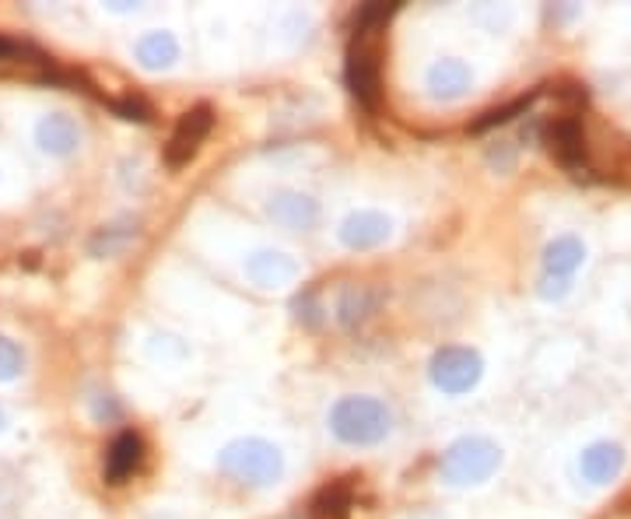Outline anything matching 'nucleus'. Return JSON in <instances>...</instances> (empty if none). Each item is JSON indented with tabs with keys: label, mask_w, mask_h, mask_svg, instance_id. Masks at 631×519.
<instances>
[{
	"label": "nucleus",
	"mask_w": 631,
	"mask_h": 519,
	"mask_svg": "<svg viewBox=\"0 0 631 519\" xmlns=\"http://www.w3.org/2000/svg\"><path fill=\"white\" fill-rule=\"evenodd\" d=\"M218 467L232 481L249 488H270L284 477V456L274 442L267 439H232L225 450L218 453Z\"/></svg>",
	"instance_id": "obj_1"
},
{
	"label": "nucleus",
	"mask_w": 631,
	"mask_h": 519,
	"mask_svg": "<svg viewBox=\"0 0 631 519\" xmlns=\"http://www.w3.org/2000/svg\"><path fill=\"white\" fill-rule=\"evenodd\" d=\"M502 467V445L488 436H463L439 460V477L449 488H474Z\"/></svg>",
	"instance_id": "obj_2"
},
{
	"label": "nucleus",
	"mask_w": 631,
	"mask_h": 519,
	"mask_svg": "<svg viewBox=\"0 0 631 519\" xmlns=\"http://www.w3.org/2000/svg\"><path fill=\"white\" fill-rule=\"evenodd\" d=\"M330 432L345 445H379L393 432V410L379 397H340L330 407Z\"/></svg>",
	"instance_id": "obj_3"
},
{
	"label": "nucleus",
	"mask_w": 631,
	"mask_h": 519,
	"mask_svg": "<svg viewBox=\"0 0 631 519\" xmlns=\"http://www.w3.org/2000/svg\"><path fill=\"white\" fill-rule=\"evenodd\" d=\"M428 375L442 393H449V397H460V393H471L481 383L484 358L474 348H460V345L442 348V351L431 354Z\"/></svg>",
	"instance_id": "obj_4"
},
{
	"label": "nucleus",
	"mask_w": 631,
	"mask_h": 519,
	"mask_svg": "<svg viewBox=\"0 0 631 519\" xmlns=\"http://www.w3.org/2000/svg\"><path fill=\"white\" fill-rule=\"evenodd\" d=\"M348 84L365 110H379L383 81H379V49L369 43V32H358V40L348 49Z\"/></svg>",
	"instance_id": "obj_5"
},
{
	"label": "nucleus",
	"mask_w": 631,
	"mask_h": 519,
	"mask_svg": "<svg viewBox=\"0 0 631 519\" xmlns=\"http://www.w3.org/2000/svg\"><path fill=\"white\" fill-rule=\"evenodd\" d=\"M600 137L586 134V169L604 172L607 179H615L621 187H631V140L618 131L600 127Z\"/></svg>",
	"instance_id": "obj_6"
},
{
	"label": "nucleus",
	"mask_w": 631,
	"mask_h": 519,
	"mask_svg": "<svg viewBox=\"0 0 631 519\" xmlns=\"http://www.w3.org/2000/svg\"><path fill=\"white\" fill-rule=\"evenodd\" d=\"M214 127V110L211 105H193V110H187L183 116H179L176 131L169 137V148H166V162L169 166H187L190 158L201 151L204 137L211 134Z\"/></svg>",
	"instance_id": "obj_7"
},
{
	"label": "nucleus",
	"mask_w": 631,
	"mask_h": 519,
	"mask_svg": "<svg viewBox=\"0 0 631 519\" xmlns=\"http://www.w3.org/2000/svg\"><path fill=\"white\" fill-rule=\"evenodd\" d=\"M302 274V267L292 253L284 249H257V253L246 257V278L267 292H281L288 284H295Z\"/></svg>",
	"instance_id": "obj_8"
},
{
	"label": "nucleus",
	"mask_w": 631,
	"mask_h": 519,
	"mask_svg": "<svg viewBox=\"0 0 631 519\" xmlns=\"http://www.w3.org/2000/svg\"><path fill=\"white\" fill-rule=\"evenodd\" d=\"M548 148L551 155L562 162L565 169H572L575 176L589 172L586 169V127L579 123V116H557L548 127Z\"/></svg>",
	"instance_id": "obj_9"
},
{
	"label": "nucleus",
	"mask_w": 631,
	"mask_h": 519,
	"mask_svg": "<svg viewBox=\"0 0 631 519\" xmlns=\"http://www.w3.org/2000/svg\"><path fill=\"white\" fill-rule=\"evenodd\" d=\"M267 214H270V222L288 232H309L319 222V204L302 190H278V193H270Z\"/></svg>",
	"instance_id": "obj_10"
},
{
	"label": "nucleus",
	"mask_w": 631,
	"mask_h": 519,
	"mask_svg": "<svg viewBox=\"0 0 631 519\" xmlns=\"http://www.w3.org/2000/svg\"><path fill=\"white\" fill-rule=\"evenodd\" d=\"M393 236V218L383 211H354L340 222V242L348 249H375Z\"/></svg>",
	"instance_id": "obj_11"
},
{
	"label": "nucleus",
	"mask_w": 631,
	"mask_h": 519,
	"mask_svg": "<svg viewBox=\"0 0 631 519\" xmlns=\"http://www.w3.org/2000/svg\"><path fill=\"white\" fill-rule=\"evenodd\" d=\"M35 145H40L43 155L53 158H70L81 148V127L75 116L67 113H46L40 123H35Z\"/></svg>",
	"instance_id": "obj_12"
},
{
	"label": "nucleus",
	"mask_w": 631,
	"mask_h": 519,
	"mask_svg": "<svg viewBox=\"0 0 631 519\" xmlns=\"http://www.w3.org/2000/svg\"><path fill=\"white\" fill-rule=\"evenodd\" d=\"M579 471L589 485H610L624 471V450L618 442H593L579 456Z\"/></svg>",
	"instance_id": "obj_13"
},
{
	"label": "nucleus",
	"mask_w": 631,
	"mask_h": 519,
	"mask_svg": "<svg viewBox=\"0 0 631 519\" xmlns=\"http://www.w3.org/2000/svg\"><path fill=\"white\" fill-rule=\"evenodd\" d=\"M144 463V442L137 432H120L110 450H105V481L110 485H123L126 477L137 474Z\"/></svg>",
	"instance_id": "obj_14"
},
{
	"label": "nucleus",
	"mask_w": 631,
	"mask_h": 519,
	"mask_svg": "<svg viewBox=\"0 0 631 519\" xmlns=\"http://www.w3.org/2000/svg\"><path fill=\"white\" fill-rule=\"evenodd\" d=\"M471 84H474V75L463 60H439L428 70V95L439 102H453V99L466 95Z\"/></svg>",
	"instance_id": "obj_15"
},
{
	"label": "nucleus",
	"mask_w": 631,
	"mask_h": 519,
	"mask_svg": "<svg viewBox=\"0 0 631 519\" xmlns=\"http://www.w3.org/2000/svg\"><path fill=\"white\" fill-rule=\"evenodd\" d=\"M179 60V43L172 32H148L137 40V64L144 70H169Z\"/></svg>",
	"instance_id": "obj_16"
},
{
	"label": "nucleus",
	"mask_w": 631,
	"mask_h": 519,
	"mask_svg": "<svg viewBox=\"0 0 631 519\" xmlns=\"http://www.w3.org/2000/svg\"><path fill=\"white\" fill-rule=\"evenodd\" d=\"M586 260V246L575 236H557L544 249V271L554 278H568L572 271H579Z\"/></svg>",
	"instance_id": "obj_17"
},
{
	"label": "nucleus",
	"mask_w": 631,
	"mask_h": 519,
	"mask_svg": "<svg viewBox=\"0 0 631 519\" xmlns=\"http://www.w3.org/2000/svg\"><path fill=\"white\" fill-rule=\"evenodd\" d=\"M372 306H375V295L369 289H348L337 302V316H340V324H345V327H354L372 313Z\"/></svg>",
	"instance_id": "obj_18"
},
{
	"label": "nucleus",
	"mask_w": 631,
	"mask_h": 519,
	"mask_svg": "<svg viewBox=\"0 0 631 519\" xmlns=\"http://www.w3.org/2000/svg\"><path fill=\"white\" fill-rule=\"evenodd\" d=\"M351 516V492L345 485L327 488L313 506V519H348Z\"/></svg>",
	"instance_id": "obj_19"
},
{
	"label": "nucleus",
	"mask_w": 631,
	"mask_h": 519,
	"mask_svg": "<svg viewBox=\"0 0 631 519\" xmlns=\"http://www.w3.org/2000/svg\"><path fill=\"white\" fill-rule=\"evenodd\" d=\"M25 372V351L8 334H0V383H11Z\"/></svg>",
	"instance_id": "obj_20"
},
{
	"label": "nucleus",
	"mask_w": 631,
	"mask_h": 519,
	"mask_svg": "<svg viewBox=\"0 0 631 519\" xmlns=\"http://www.w3.org/2000/svg\"><path fill=\"white\" fill-rule=\"evenodd\" d=\"M530 105H533V95H522V99H516L512 105H502V110L484 113V116L474 123V134H481V131H492V127H498V123H509L516 113H527Z\"/></svg>",
	"instance_id": "obj_21"
},
{
	"label": "nucleus",
	"mask_w": 631,
	"mask_h": 519,
	"mask_svg": "<svg viewBox=\"0 0 631 519\" xmlns=\"http://www.w3.org/2000/svg\"><path fill=\"white\" fill-rule=\"evenodd\" d=\"M126 239H131V232H120V228H102L99 236L92 239V253H95V257H113Z\"/></svg>",
	"instance_id": "obj_22"
},
{
	"label": "nucleus",
	"mask_w": 631,
	"mask_h": 519,
	"mask_svg": "<svg viewBox=\"0 0 631 519\" xmlns=\"http://www.w3.org/2000/svg\"><path fill=\"white\" fill-rule=\"evenodd\" d=\"M113 105H116V113L123 120H148L151 116V110L140 99H123V102H113Z\"/></svg>",
	"instance_id": "obj_23"
},
{
	"label": "nucleus",
	"mask_w": 631,
	"mask_h": 519,
	"mask_svg": "<svg viewBox=\"0 0 631 519\" xmlns=\"http://www.w3.org/2000/svg\"><path fill=\"white\" fill-rule=\"evenodd\" d=\"M568 278H554V274H544V281H540V295L544 298H565L568 295Z\"/></svg>",
	"instance_id": "obj_24"
},
{
	"label": "nucleus",
	"mask_w": 631,
	"mask_h": 519,
	"mask_svg": "<svg viewBox=\"0 0 631 519\" xmlns=\"http://www.w3.org/2000/svg\"><path fill=\"white\" fill-rule=\"evenodd\" d=\"M8 53H14V43H11V40H4V35H0V60H4Z\"/></svg>",
	"instance_id": "obj_25"
},
{
	"label": "nucleus",
	"mask_w": 631,
	"mask_h": 519,
	"mask_svg": "<svg viewBox=\"0 0 631 519\" xmlns=\"http://www.w3.org/2000/svg\"><path fill=\"white\" fill-rule=\"evenodd\" d=\"M4 428H8V415H4V410H0V432H4Z\"/></svg>",
	"instance_id": "obj_26"
}]
</instances>
